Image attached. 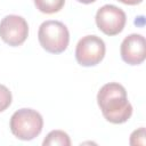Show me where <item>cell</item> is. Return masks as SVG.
Masks as SVG:
<instances>
[{
	"instance_id": "cell-2",
	"label": "cell",
	"mask_w": 146,
	"mask_h": 146,
	"mask_svg": "<svg viewBox=\"0 0 146 146\" xmlns=\"http://www.w3.org/2000/svg\"><path fill=\"white\" fill-rule=\"evenodd\" d=\"M10 130L21 140H32L38 137L43 128V119L32 108H21L10 117Z\"/></svg>"
},
{
	"instance_id": "cell-3",
	"label": "cell",
	"mask_w": 146,
	"mask_h": 146,
	"mask_svg": "<svg viewBox=\"0 0 146 146\" xmlns=\"http://www.w3.org/2000/svg\"><path fill=\"white\" fill-rule=\"evenodd\" d=\"M40 46L50 54H60L66 50L70 42V32L66 25L59 21H46L38 31Z\"/></svg>"
},
{
	"instance_id": "cell-10",
	"label": "cell",
	"mask_w": 146,
	"mask_h": 146,
	"mask_svg": "<svg viewBox=\"0 0 146 146\" xmlns=\"http://www.w3.org/2000/svg\"><path fill=\"white\" fill-rule=\"evenodd\" d=\"M11 100H13V96L10 90L6 86L0 84V112L7 110L10 106Z\"/></svg>"
},
{
	"instance_id": "cell-11",
	"label": "cell",
	"mask_w": 146,
	"mask_h": 146,
	"mask_svg": "<svg viewBox=\"0 0 146 146\" xmlns=\"http://www.w3.org/2000/svg\"><path fill=\"white\" fill-rule=\"evenodd\" d=\"M145 128L141 127L135 130L130 136V145H145Z\"/></svg>"
},
{
	"instance_id": "cell-9",
	"label": "cell",
	"mask_w": 146,
	"mask_h": 146,
	"mask_svg": "<svg viewBox=\"0 0 146 146\" xmlns=\"http://www.w3.org/2000/svg\"><path fill=\"white\" fill-rule=\"evenodd\" d=\"M36 9L43 14L58 13L65 5V0H33Z\"/></svg>"
},
{
	"instance_id": "cell-13",
	"label": "cell",
	"mask_w": 146,
	"mask_h": 146,
	"mask_svg": "<svg viewBox=\"0 0 146 146\" xmlns=\"http://www.w3.org/2000/svg\"><path fill=\"white\" fill-rule=\"evenodd\" d=\"M76 1H79V2H81V3H84V5H89V3L95 2L96 0H76Z\"/></svg>"
},
{
	"instance_id": "cell-1",
	"label": "cell",
	"mask_w": 146,
	"mask_h": 146,
	"mask_svg": "<svg viewBox=\"0 0 146 146\" xmlns=\"http://www.w3.org/2000/svg\"><path fill=\"white\" fill-rule=\"evenodd\" d=\"M97 104L106 121L121 124L132 115V105L128 100L125 88L117 82L104 84L97 94Z\"/></svg>"
},
{
	"instance_id": "cell-6",
	"label": "cell",
	"mask_w": 146,
	"mask_h": 146,
	"mask_svg": "<svg viewBox=\"0 0 146 146\" xmlns=\"http://www.w3.org/2000/svg\"><path fill=\"white\" fill-rule=\"evenodd\" d=\"M29 35V25L25 18L18 15H7L0 22V38L11 47L21 46Z\"/></svg>"
},
{
	"instance_id": "cell-5",
	"label": "cell",
	"mask_w": 146,
	"mask_h": 146,
	"mask_svg": "<svg viewBox=\"0 0 146 146\" xmlns=\"http://www.w3.org/2000/svg\"><path fill=\"white\" fill-rule=\"evenodd\" d=\"M96 25L106 35H116L121 33L127 23L125 13L114 6L104 5L96 13Z\"/></svg>"
},
{
	"instance_id": "cell-4",
	"label": "cell",
	"mask_w": 146,
	"mask_h": 146,
	"mask_svg": "<svg viewBox=\"0 0 146 146\" xmlns=\"http://www.w3.org/2000/svg\"><path fill=\"white\" fill-rule=\"evenodd\" d=\"M106 47L103 39L97 35H86L79 40L75 47V59L81 66H95L105 56Z\"/></svg>"
},
{
	"instance_id": "cell-12",
	"label": "cell",
	"mask_w": 146,
	"mask_h": 146,
	"mask_svg": "<svg viewBox=\"0 0 146 146\" xmlns=\"http://www.w3.org/2000/svg\"><path fill=\"white\" fill-rule=\"evenodd\" d=\"M124 5H129V6H135V5H139L143 2V0H117Z\"/></svg>"
},
{
	"instance_id": "cell-8",
	"label": "cell",
	"mask_w": 146,
	"mask_h": 146,
	"mask_svg": "<svg viewBox=\"0 0 146 146\" xmlns=\"http://www.w3.org/2000/svg\"><path fill=\"white\" fill-rule=\"evenodd\" d=\"M43 146H70L71 139L70 136L63 130H52L50 131L42 141Z\"/></svg>"
},
{
	"instance_id": "cell-7",
	"label": "cell",
	"mask_w": 146,
	"mask_h": 146,
	"mask_svg": "<svg viewBox=\"0 0 146 146\" xmlns=\"http://www.w3.org/2000/svg\"><path fill=\"white\" fill-rule=\"evenodd\" d=\"M123 62L129 65H139L146 58V41L141 34L132 33L125 36L120 47Z\"/></svg>"
}]
</instances>
